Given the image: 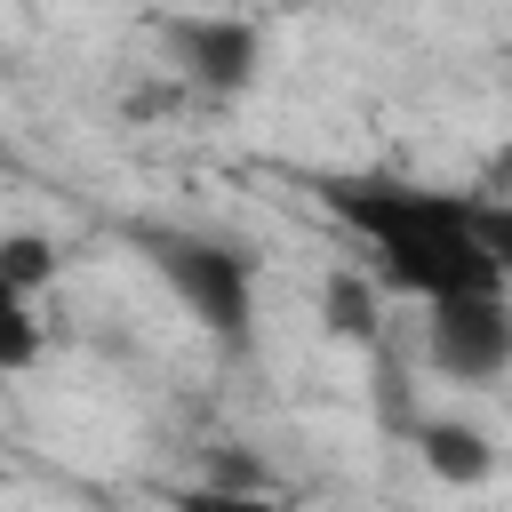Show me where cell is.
<instances>
[{"instance_id":"obj_1","label":"cell","mask_w":512,"mask_h":512,"mask_svg":"<svg viewBox=\"0 0 512 512\" xmlns=\"http://www.w3.org/2000/svg\"><path fill=\"white\" fill-rule=\"evenodd\" d=\"M328 208L376 248L384 280L416 304H448V296H488L504 288L480 240V200L464 192H432V184H336Z\"/></svg>"},{"instance_id":"obj_2","label":"cell","mask_w":512,"mask_h":512,"mask_svg":"<svg viewBox=\"0 0 512 512\" xmlns=\"http://www.w3.org/2000/svg\"><path fill=\"white\" fill-rule=\"evenodd\" d=\"M144 256H152V272L168 280V296L192 312V328H208L216 344H248L256 264H248L232 240H208V232H144Z\"/></svg>"},{"instance_id":"obj_3","label":"cell","mask_w":512,"mask_h":512,"mask_svg":"<svg viewBox=\"0 0 512 512\" xmlns=\"http://www.w3.org/2000/svg\"><path fill=\"white\" fill-rule=\"evenodd\" d=\"M424 360L448 384H496L512 368V296L488 288V296L424 304Z\"/></svg>"},{"instance_id":"obj_4","label":"cell","mask_w":512,"mask_h":512,"mask_svg":"<svg viewBox=\"0 0 512 512\" xmlns=\"http://www.w3.org/2000/svg\"><path fill=\"white\" fill-rule=\"evenodd\" d=\"M168 56H176V72H184L200 96L232 104V96H248L256 72H264V24H256V16H232V8L168 16Z\"/></svg>"},{"instance_id":"obj_5","label":"cell","mask_w":512,"mask_h":512,"mask_svg":"<svg viewBox=\"0 0 512 512\" xmlns=\"http://www.w3.org/2000/svg\"><path fill=\"white\" fill-rule=\"evenodd\" d=\"M416 456H424V472H432V480H448V488H480V480L496 472L488 432H480V424H456V416L416 424Z\"/></svg>"},{"instance_id":"obj_6","label":"cell","mask_w":512,"mask_h":512,"mask_svg":"<svg viewBox=\"0 0 512 512\" xmlns=\"http://www.w3.org/2000/svg\"><path fill=\"white\" fill-rule=\"evenodd\" d=\"M320 328L344 336V344H376V328H384V288H376L368 272H328V280H320Z\"/></svg>"},{"instance_id":"obj_7","label":"cell","mask_w":512,"mask_h":512,"mask_svg":"<svg viewBox=\"0 0 512 512\" xmlns=\"http://www.w3.org/2000/svg\"><path fill=\"white\" fill-rule=\"evenodd\" d=\"M56 272H64V256H56V240H48V232H0V280H8V288L40 296Z\"/></svg>"},{"instance_id":"obj_8","label":"cell","mask_w":512,"mask_h":512,"mask_svg":"<svg viewBox=\"0 0 512 512\" xmlns=\"http://www.w3.org/2000/svg\"><path fill=\"white\" fill-rule=\"evenodd\" d=\"M32 360H40V312L24 288L0 280V376H24Z\"/></svg>"},{"instance_id":"obj_9","label":"cell","mask_w":512,"mask_h":512,"mask_svg":"<svg viewBox=\"0 0 512 512\" xmlns=\"http://www.w3.org/2000/svg\"><path fill=\"white\" fill-rule=\"evenodd\" d=\"M168 512H288V504H280V496H264V488L192 480V488H176V496H168Z\"/></svg>"},{"instance_id":"obj_10","label":"cell","mask_w":512,"mask_h":512,"mask_svg":"<svg viewBox=\"0 0 512 512\" xmlns=\"http://www.w3.org/2000/svg\"><path fill=\"white\" fill-rule=\"evenodd\" d=\"M480 240H488V264H496V280L512 296V192H488L480 200Z\"/></svg>"},{"instance_id":"obj_11","label":"cell","mask_w":512,"mask_h":512,"mask_svg":"<svg viewBox=\"0 0 512 512\" xmlns=\"http://www.w3.org/2000/svg\"><path fill=\"white\" fill-rule=\"evenodd\" d=\"M504 184H512V144H504V152H496V168H488V192H504Z\"/></svg>"},{"instance_id":"obj_12","label":"cell","mask_w":512,"mask_h":512,"mask_svg":"<svg viewBox=\"0 0 512 512\" xmlns=\"http://www.w3.org/2000/svg\"><path fill=\"white\" fill-rule=\"evenodd\" d=\"M120 8H160V0H120Z\"/></svg>"}]
</instances>
